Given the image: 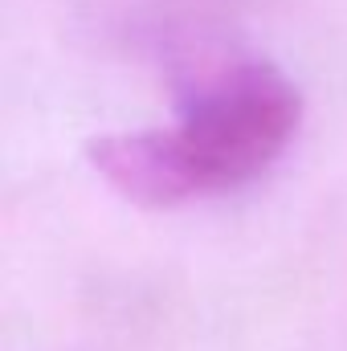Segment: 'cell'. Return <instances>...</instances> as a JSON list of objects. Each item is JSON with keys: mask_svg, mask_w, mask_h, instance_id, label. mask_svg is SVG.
<instances>
[{"mask_svg": "<svg viewBox=\"0 0 347 351\" xmlns=\"http://www.w3.org/2000/svg\"><path fill=\"white\" fill-rule=\"evenodd\" d=\"M302 90L265 58H233L196 74L164 127L98 135L90 168L139 208H176L265 176L294 143Z\"/></svg>", "mask_w": 347, "mask_h": 351, "instance_id": "obj_1", "label": "cell"}]
</instances>
